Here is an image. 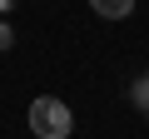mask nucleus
I'll list each match as a JSON object with an SVG mask.
<instances>
[{
	"label": "nucleus",
	"instance_id": "obj_1",
	"mask_svg": "<svg viewBox=\"0 0 149 139\" xmlns=\"http://www.w3.org/2000/svg\"><path fill=\"white\" fill-rule=\"evenodd\" d=\"M30 129H35V139H70V129H74L70 104H65V99L40 95V99L30 104Z\"/></svg>",
	"mask_w": 149,
	"mask_h": 139
},
{
	"label": "nucleus",
	"instance_id": "obj_2",
	"mask_svg": "<svg viewBox=\"0 0 149 139\" xmlns=\"http://www.w3.org/2000/svg\"><path fill=\"white\" fill-rule=\"evenodd\" d=\"M90 10L104 15V20H124V15L134 10V0H90Z\"/></svg>",
	"mask_w": 149,
	"mask_h": 139
},
{
	"label": "nucleus",
	"instance_id": "obj_3",
	"mask_svg": "<svg viewBox=\"0 0 149 139\" xmlns=\"http://www.w3.org/2000/svg\"><path fill=\"white\" fill-rule=\"evenodd\" d=\"M129 99H134V104H139V109L149 114V75H139V80L129 85Z\"/></svg>",
	"mask_w": 149,
	"mask_h": 139
},
{
	"label": "nucleus",
	"instance_id": "obj_4",
	"mask_svg": "<svg viewBox=\"0 0 149 139\" xmlns=\"http://www.w3.org/2000/svg\"><path fill=\"white\" fill-rule=\"evenodd\" d=\"M15 45V35H10V25H0V50H10Z\"/></svg>",
	"mask_w": 149,
	"mask_h": 139
},
{
	"label": "nucleus",
	"instance_id": "obj_5",
	"mask_svg": "<svg viewBox=\"0 0 149 139\" xmlns=\"http://www.w3.org/2000/svg\"><path fill=\"white\" fill-rule=\"evenodd\" d=\"M0 10H10V0H0Z\"/></svg>",
	"mask_w": 149,
	"mask_h": 139
}]
</instances>
